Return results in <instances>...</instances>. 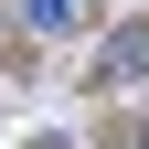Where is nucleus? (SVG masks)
I'll use <instances>...</instances> for the list:
<instances>
[{"label": "nucleus", "mask_w": 149, "mask_h": 149, "mask_svg": "<svg viewBox=\"0 0 149 149\" xmlns=\"http://www.w3.org/2000/svg\"><path fill=\"white\" fill-rule=\"evenodd\" d=\"M96 74H107V85H128V74H149V22H128L117 43H107V64H96Z\"/></svg>", "instance_id": "nucleus-1"}, {"label": "nucleus", "mask_w": 149, "mask_h": 149, "mask_svg": "<svg viewBox=\"0 0 149 149\" xmlns=\"http://www.w3.org/2000/svg\"><path fill=\"white\" fill-rule=\"evenodd\" d=\"M22 22H32V32H74V22H85V0H22Z\"/></svg>", "instance_id": "nucleus-2"}]
</instances>
